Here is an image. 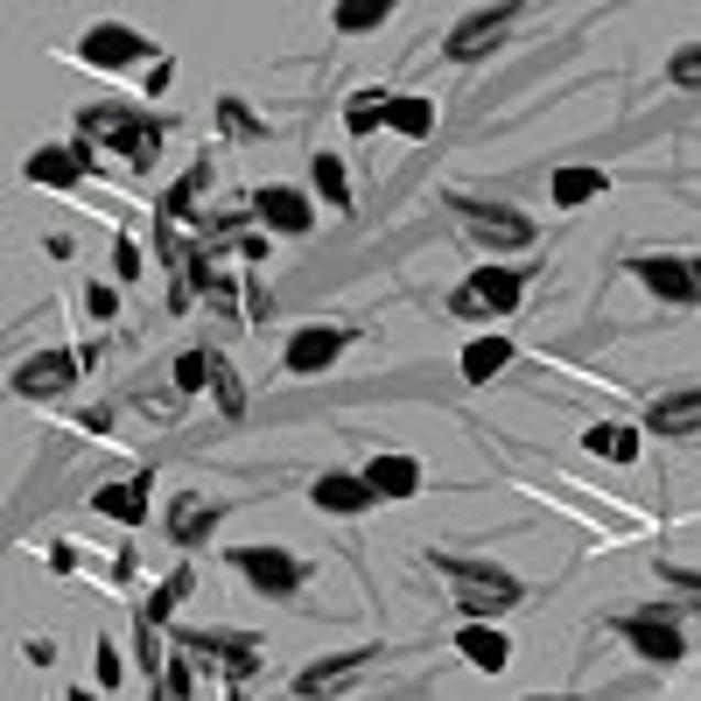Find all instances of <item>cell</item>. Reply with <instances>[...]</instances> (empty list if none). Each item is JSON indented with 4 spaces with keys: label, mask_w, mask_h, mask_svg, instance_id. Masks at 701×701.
<instances>
[{
    "label": "cell",
    "mask_w": 701,
    "mask_h": 701,
    "mask_svg": "<svg viewBox=\"0 0 701 701\" xmlns=\"http://www.w3.org/2000/svg\"><path fill=\"white\" fill-rule=\"evenodd\" d=\"M428 561L449 576L457 611H463L470 624H499V617L519 603V576H513V568H491V561H470V555H428Z\"/></svg>",
    "instance_id": "6da1fadb"
},
{
    "label": "cell",
    "mask_w": 701,
    "mask_h": 701,
    "mask_svg": "<svg viewBox=\"0 0 701 701\" xmlns=\"http://www.w3.org/2000/svg\"><path fill=\"white\" fill-rule=\"evenodd\" d=\"M85 141H106L112 155H127L134 168H147L162 155V120H141V112H120V106H91L85 112Z\"/></svg>",
    "instance_id": "7a4b0ae2"
},
{
    "label": "cell",
    "mask_w": 701,
    "mask_h": 701,
    "mask_svg": "<svg viewBox=\"0 0 701 701\" xmlns=\"http://www.w3.org/2000/svg\"><path fill=\"white\" fill-rule=\"evenodd\" d=\"M457 211H463V232L491 245V253H519V245H534L540 239V224L513 211V204H478V197H457Z\"/></svg>",
    "instance_id": "3957f363"
},
{
    "label": "cell",
    "mask_w": 701,
    "mask_h": 701,
    "mask_svg": "<svg viewBox=\"0 0 701 701\" xmlns=\"http://www.w3.org/2000/svg\"><path fill=\"white\" fill-rule=\"evenodd\" d=\"M232 568L267 603H288V596H302V582H309V568H302L295 555H281V547H232Z\"/></svg>",
    "instance_id": "277c9868"
},
{
    "label": "cell",
    "mask_w": 701,
    "mask_h": 701,
    "mask_svg": "<svg viewBox=\"0 0 701 701\" xmlns=\"http://www.w3.org/2000/svg\"><path fill=\"white\" fill-rule=\"evenodd\" d=\"M449 309H457V316H505V309H519V274L513 267H478L470 288L449 295Z\"/></svg>",
    "instance_id": "5b68a950"
},
{
    "label": "cell",
    "mask_w": 701,
    "mask_h": 701,
    "mask_svg": "<svg viewBox=\"0 0 701 701\" xmlns=\"http://www.w3.org/2000/svg\"><path fill=\"white\" fill-rule=\"evenodd\" d=\"M617 632L638 646V659H653V667H673L680 653H688V638H680V624L667 611H632V617H617Z\"/></svg>",
    "instance_id": "8992f818"
},
{
    "label": "cell",
    "mask_w": 701,
    "mask_h": 701,
    "mask_svg": "<svg viewBox=\"0 0 701 701\" xmlns=\"http://www.w3.org/2000/svg\"><path fill=\"white\" fill-rule=\"evenodd\" d=\"M632 274L646 281V288H653L659 302H673V309H694V302H701L694 260H667V253H646V260H632Z\"/></svg>",
    "instance_id": "52a82bcc"
},
{
    "label": "cell",
    "mask_w": 701,
    "mask_h": 701,
    "mask_svg": "<svg viewBox=\"0 0 701 701\" xmlns=\"http://www.w3.org/2000/svg\"><path fill=\"white\" fill-rule=\"evenodd\" d=\"M505 22H513V8H478V14H463L457 29H449V56H457V64H478V56H491V43H499L505 35Z\"/></svg>",
    "instance_id": "ba28073f"
},
{
    "label": "cell",
    "mask_w": 701,
    "mask_h": 701,
    "mask_svg": "<svg viewBox=\"0 0 701 701\" xmlns=\"http://www.w3.org/2000/svg\"><path fill=\"white\" fill-rule=\"evenodd\" d=\"M183 653H211L232 680L260 667V638H245V632H183Z\"/></svg>",
    "instance_id": "9c48e42d"
},
{
    "label": "cell",
    "mask_w": 701,
    "mask_h": 701,
    "mask_svg": "<svg viewBox=\"0 0 701 701\" xmlns=\"http://www.w3.org/2000/svg\"><path fill=\"white\" fill-rule=\"evenodd\" d=\"M91 358V351H85ZM78 351H43V358H29L22 372H14V393H22V401H43V393H64L70 379H78V365H85Z\"/></svg>",
    "instance_id": "30bf717a"
},
{
    "label": "cell",
    "mask_w": 701,
    "mask_h": 701,
    "mask_svg": "<svg viewBox=\"0 0 701 701\" xmlns=\"http://www.w3.org/2000/svg\"><path fill=\"white\" fill-rule=\"evenodd\" d=\"M337 351H344V330L309 324V330H295V337H288V358H281V365H288L295 379H309V372H330V365H337Z\"/></svg>",
    "instance_id": "8fae6325"
},
{
    "label": "cell",
    "mask_w": 701,
    "mask_h": 701,
    "mask_svg": "<svg viewBox=\"0 0 701 701\" xmlns=\"http://www.w3.org/2000/svg\"><path fill=\"white\" fill-rule=\"evenodd\" d=\"M253 218L267 224V232H309V224H316V211H309V197H302V189H288V183L260 189V197H253Z\"/></svg>",
    "instance_id": "7c38bea8"
},
{
    "label": "cell",
    "mask_w": 701,
    "mask_h": 701,
    "mask_svg": "<svg viewBox=\"0 0 701 701\" xmlns=\"http://www.w3.org/2000/svg\"><path fill=\"white\" fill-rule=\"evenodd\" d=\"M309 499H316V513H365V505H379L372 499V484L365 478H351V470H324V478L309 484Z\"/></svg>",
    "instance_id": "4fadbf2b"
},
{
    "label": "cell",
    "mask_w": 701,
    "mask_h": 701,
    "mask_svg": "<svg viewBox=\"0 0 701 701\" xmlns=\"http://www.w3.org/2000/svg\"><path fill=\"white\" fill-rule=\"evenodd\" d=\"M365 659H379V653H337V659H316V667H302L295 694H302V701H324V694H337V688H344V680H358V673H365Z\"/></svg>",
    "instance_id": "5bb4252c"
},
{
    "label": "cell",
    "mask_w": 701,
    "mask_h": 701,
    "mask_svg": "<svg viewBox=\"0 0 701 701\" xmlns=\"http://www.w3.org/2000/svg\"><path fill=\"white\" fill-rule=\"evenodd\" d=\"M78 56H85V64H99V70H120V64H134V56H147V43H141L134 29H120V22H99V29L85 35Z\"/></svg>",
    "instance_id": "9a60e30c"
},
{
    "label": "cell",
    "mask_w": 701,
    "mask_h": 701,
    "mask_svg": "<svg viewBox=\"0 0 701 701\" xmlns=\"http://www.w3.org/2000/svg\"><path fill=\"white\" fill-rule=\"evenodd\" d=\"M91 176V147H43V155H29V183L43 189H70Z\"/></svg>",
    "instance_id": "2e32d148"
},
{
    "label": "cell",
    "mask_w": 701,
    "mask_h": 701,
    "mask_svg": "<svg viewBox=\"0 0 701 701\" xmlns=\"http://www.w3.org/2000/svg\"><path fill=\"white\" fill-rule=\"evenodd\" d=\"M457 653H463L478 673H505V667H513V638H505L499 624H463V632H457Z\"/></svg>",
    "instance_id": "e0dca14e"
},
{
    "label": "cell",
    "mask_w": 701,
    "mask_h": 701,
    "mask_svg": "<svg viewBox=\"0 0 701 701\" xmlns=\"http://www.w3.org/2000/svg\"><path fill=\"white\" fill-rule=\"evenodd\" d=\"M211 526H218V505H211V499H197V491H183V499L168 505V540H176V547L211 540Z\"/></svg>",
    "instance_id": "ac0fdd59"
},
{
    "label": "cell",
    "mask_w": 701,
    "mask_h": 701,
    "mask_svg": "<svg viewBox=\"0 0 701 701\" xmlns=\"http://www.w3.org/2000/svg\"><path fill=\"white\" fill-rule=\"evenodd\" d=\"M365 484H372V499H414V491H421V463L414 457H372Z\"/></svg>",
    "instance_id": "d6986e66"
},
{
    "label": "cell",
    "mask_w": 701,
    "mask_h": 701,
    "mask_svg": "<svg viewBox=\"0 0 701 701\" xmlns=\"http://www.w3.org/2000/svg\"><path fill=\"white\" fill-rule=\"evenodd\" d=\"M646 428H653V435H701V393L653 401V407H646Z\"/></svg>",
    "instance_id": "ffe728a7"
},
{
    "label": "cell",
    "mask_w": 701,
    "mask_h": 701,
    "mask_svg": "<svg viewBox=\"0 0 701 701\" xmlns=\"http://www.w3.org/2000/svg\"><path fill=\"white\" fill-rule=\"evenodd\" d=\"M386 127H393V134H407V141L435 134V99H414V91H386Z\"/></svg>",
    "instance_id": "44dd1931"
},
{
    "label": "cell",
    "mask_w": 701,
    "mask_h": 701,
    "mask_svg": "<svg viewBox=\"0 0 701 701\" xmlns=\"http://www.w3.org/2000/svg\"><path fill=\"white\" fill-rule=\"evenodd\" d=\"M505 365H513V344H505V337H478V344H463V379H470V386H491Z\"/></svg>",
    "instance_id": "7402d4cb"
},
{
    "label": "cell",
    "mask_w": 701,
    "mask_h": 701,
    "mask_svg": "<svg viewBox=\"0 0 701 701\" xmlns=\"http://www.w3.org/2000/svg\"><path fill=\"white\" fill-rule=\"evenodd\" d=\"M91 505H99L106 519H120V526H141L147 519V484H99Z\"/></svg>",
    "instance_id": "603a6c76"
},
{
    "label": "cell",
    "mask_w": 701,
    "mask_h": 701,
    "mask_svg": "<svg viewBox=\"0 0 701 701\" xmlns=\"http://www.w3.org/2000/svg\"><path fill=\"white\" fill-rule=\"evenodd\" d=\"M603 168H555V204L561 211H582V204H596L603 197Z\"/></svg>",
    "instance_id": "cb8c5ba5"
},
{
    "label": "cell",
    "mask_w": 701,
    "mask_h": 701,
    "mask_svg": "<svg viewBox=\"0 0 701 701\" xmlns=\"http://www.w3.org/2000/svg\"><path fill=\"white\" fill-rule=\"evenodd\" d=\"M582 442H590L596 457H611V463H638V428H624V421H596Z\"/></svg>",
    "instance_id": "d4e9b609"
},
{
    "label": "cell",
    "mask_w": 701,
    "mask_h": 701,
    "mask_svg": "<svg viewBox=\"0 0 701 701\" xmlns=\"http://www.w3.org/2000/svg\"><path fill=\"white\" fill-rule=\"evenodd\" d=\"M386 0H337V29H344V35H365V29H379V22H386Z\"/></svg>",
    "instance_id": "484cf974"
},
{
    "label": "cell",
    "mask_w": 701,
    "mask_h": 701,
    "mask_svg": "<svg viewBox=\"0 0 701 701\" xmlns=\"http://www.w3.org/2000/svg\"><path fill=\"white\" fill-rule=\"evenodd\" d=\"M316 189H324L330 211H351V183H344V162L337 155H316Z\"/></svg>",
    "instance_id": "4316f807"
},
{
    "label": "cell",
    "mask_w": 701,
    "mask_h": 701,
    "mask_svg": "<svg viewBox=\"0 0 701 701\" xmlns=\"http://www.w3.org/2000/svg\"><path fill=\"white\" fill-rule=\"evenodd\" d=\"M211 393H218V407H224V421H239L245 414V393H239V372L224 365V358L211 351Z\"/></svg>",
    "instance_id": "83f0119b"
},
{
    "label": "cell",
    "mask_w": 701,
    "mask_h": 701,
    "mask_svg": "<svg viewBox=\"0 0 701 701\" xmlns=\"http://www.w3.org/2000/svg\"><path fill=\"white\" fill-rule=\"evenodd\" d=\"M344 127H351V134H372V127H386V91H358L351 112H344Z\"/></svg>",
    "instance_id": "f1b7e54d"
},
{
    "label": "cell",
    "mask_w": 701,
    "mask_h": 701,
    "mask_svg": "<svg viewBox=\"0 0 701 701\" xmlns=\"http://www.w3.org/2000/svg\"><path fill=\"white\" fill-rule=\"evenodd\" d=\"M189 582H197V576H189V568H176V576H168V582H162V590H155V603H147V611H141V617H147V624H162V617H168V611H176V603L189 596Z\"/></svg>",
    "instance_id": "f546056e"
},
{
    "label": "cell",
    "mask_w": 701,
    "mask_h": 701,
    "mask_svg": "<svg viewBox=\"0 0 701 701\" xmlns=\"http://www.w3.org/2000/svg\"><path fill=\"white\" fill-rule=\"evenodd\" d=\"M204 183H211V162H197V168H189V176H183L176 189H168V204H162V211H168V218H189V204H197V189H204Z\"/></svg>",
    "instance_id": "4dcf8cb0"
},
{
    "label": "cell",
    "mask_w": 701,
    "mask_h": 701,
    "mask_svg": "<svg viewBox=\"0 0 701 701\" xmlns=\"http://www.w3.org/2000/svg\"><path fill=\"white\" fill-rule=\"evenodd\" d=\"M176 386H183V393H204V386H211V351H183V358H176Z\"/></svg>",
    "instance_id": "1f68e13d"
},
{
    "label": "cell",
    "mask_w": 701,
    "mask_h": 701,
    "mask_svg": "<svg viewBox=\"0 0 701 701\" xmlns=\"http://www.w3.org/2000/svg\"><path fill=\"white\" fill-rule=\"evenodd\" d=\"M667 78H673L680 91H701V43H688V50H673V64H667Z\"/></svg>",
    "instance_id": "d6a6232c"
},
{
    "label": "cell",
    "mask_w": 701,
    "mask_h": 701,
    "mask_svg": "<svg viewBox=\"0 0 701 701\" xmlns=\"http://www.w3.org/2000/svg\"><path fill=\"white\" fill-rule=\"evenodd\" d=\"M85 309L99 316V324H112V309H120V295H112V288H99V281H91V288H85Z\"/></svg>",
    "instance_id": "836d02e7"
},
{
    "label": "cell",
    "mask_w": 701,
    "mask_h": 701,
    "mask_svg": "<svg viewBox=\"0 0 701 701\" xmlns=\"http://www.w3.org/2000/svg\"><path fill=\"white\" fill-rule=\"evenodd\" d=\"M112 267H120V281H134V274H141V245L120 239V245H112Z\"/></svg>",
    "instance_id": "e575fe53"
},
{
    "label": "cell",
    "mask_w": 701,
    "mask_h": 701,
    "mask_svg": "<svg viewBox=\"0 0 701 701\" xmlns=\"http://www.w3.org/2000/svg\"><path fill=\"white\" fill-rule=\"evenodd\" d=\"M218 112H224V127H232V134H260V120H253V112H245L239 99H224Z\"/></svg>",
    "instance_id": "d590c367"
},
{
    "label": "cell",
    "mask_w": 701,
    "mask_h": 701,
    "mask_svg": "<svg viewBox=\"0 0 701 701\" xmlns=\"http://www.w3.org/2000/svg\"><path fill=\"white\" fill-rule=\"evenodd\" d=\"M659 582H673V590H688V596H701V568H659Z\"/></svg>",
    "instance_id": "8d00e7d4"
},
{
    "label": "cell",
    "mask_w": 701,
    "mask_h": 701,
    "mask_svg": "<svg viewBox=\"0 0 701 701\" xmlns=\"http://www.w3.org/2000/svg\"><path fill=\"white\" fill-rule=\"evenodd\" d=\"M162 673H168V701H189V667H183V659H168Z\"/></svg>",
    "instance_id": "74e56055"
},
{
    "label": "cell",
    "mask_w": 701,
    "mask_h": 701,
    "mask_svg": "<svg viewBox=\"0 0 701 701\" xmlns=\"http://www.w3.org/2000/svg\"><path fill=\"white\" fill-rule=\"evenodd\" d=\"M99 688H120V653L99 646Z\"/></svg>",
    "instance_id": "f35d334b"
},
{
    "label": "cell",
    "mask_w": 701,
    "mask_h": 701,
    "mask_svg": "<svg viewBox=\"0 0 701 701\" xmlns=\"http://www.w3.org/2000/svg\"><path fill=\"white\" fill-rule=\"evenodd\" d=\"M64 701H91V694H85V688H70V694H64Z\"/></svg>",
    "instance_id": "ab89813d"
},
{
    "label": "cell",
    "mask_w": 701,
    "mask_h": 701,
    "mask_svg": "<svg viewBox=\"0 0 701 701\" xmlns=\"http://www.w3.org/2000/svg\"><path fill=\"white\" fill-rule=\"evenodd\" d=\"M526 701H568V694H526Z\"/></svg>",
    "instance_id": "60d3db41"
},
{
    "label": "cell",
    "mask_w": 701,
    "mask_h": 701,
    "mask_svg": "<svg viewBox=\"0 0 701 701\" xmlns=\"http://www.w3.org/2000/svg\"><path fill=\"white\" fill-rule=\"evenodd\" d=\"M694 281H701V260H694Z\"/></svg>",
    "instance_id": "b9f144b4"
}]
</instances>
